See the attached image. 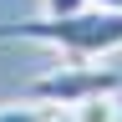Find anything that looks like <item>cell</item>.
<instances>
[{
  "instance_id": "obj_7",
  "label": "cell",
  "mask_w": 122,
  "mask_h": 122,
  "mask_svg": "<svg viewBox=\"0 0 122 122\" xmlns=\"http://www.w3.org/2000/svg\"><path fill=\"white\" fill-rule=\"evenodd\" d=\"M46 122H76V117H71V107H66V112H51Z\"/></svg>"
},
{
  "instance_id": "obj_2",
  "label": "cell",
  "mask_w": 122,
  "mask_h": 122,
  "mask_svg": "<svg viewBox=\"0 0 122 122\" xmlns=\"http://www.w3.org/2000/svg\"><path fill=\"white\" fill-rule=\"evenodd\" d=\"M122 86V71L112 66H86V61H66L56 71H41L36 81L25 86L30 102H46V107H76L86 97H112Z\"/></svg>"
},
{
  "instance_id": "obj_6",
  "label": "cell",
  "mask_w": 122,
  "mask_h": 122,
  "mask_svg": "<svg viewBox=\"0 0 122 122\" xmlns=\"http://www.w3.org/2000/svg\"><path fill=\"white\" fill-rule=\"evenodd\" d=\"M97 10H122V0H92Z\"/></svg>"
},
{
  "instance_id": "obj_5",
  "label": "cell",
  "mask_w": 122,
  "mask_h": 122,
  "mask_svg": "<svg viewBox=\"0 0 122 122\" xmlns=\"http://www.w3.org/2000/svg\"><path fill=\"white\" fill-rule=\"evenodd\" d=\"M76 10H92V0H46V15H76Z\"/></svg>"
},
{
  "instance_id": "obj_3",
  "label": "cell",
  "mask_w": 122,
  "mask_h": 122,
  "mask_svg": "<svg viewBox=\"0 0 122 122\" xmlns=\"http://www.w3.org/2000/svg\"><path fill=\"white\" fill-rule=\"evenodd\" d=\"M71 117L76 122H117V102L112 97H86V102L71 107Z\"/></svg>"
},
{
  "instance_id": "obj_1",
  "label": "cell",
  "mask_w": 122,
  "mask_h": 122,
  "mask_svg": "<svg viewBox=\"0 0 122 122\" xmlns=\"http://www.w3.org/2000/svg\"><path fill=\"white\" fill-rule=\"evenodd\" d=\"M0 41H36L66 61H97L122 51V10H76V15H36V20L0 25Z\"/></svg>"
},
{
  "instance_id": "obj_4",
  "label": "cell",
  "mask_w": 122,
  "mask_h": 122,
  "mask_svg": "<svg viewBox=\"0 0 122 122\" xmlns=\"http://www.w3.org/2000/svg\"><path fill=\"white\" fill-rule=\"evenodd\" d=\"M51 112L36 102H10V107H0V122H46Z\"/></svg>"
}]
</instances>
